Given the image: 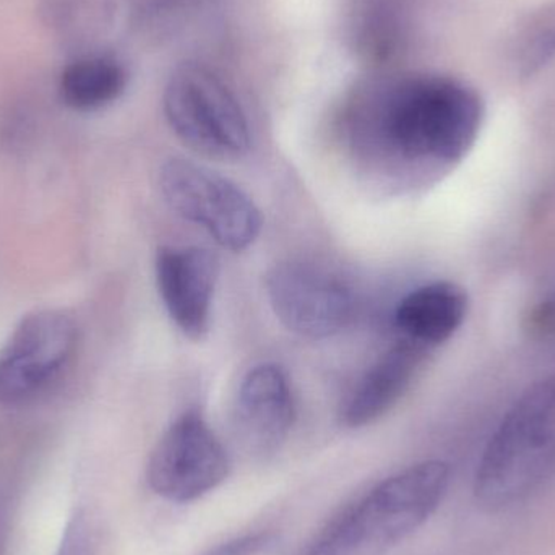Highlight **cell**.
<instances>
[{
	"label": "cell",
	"instance_id": "7a4b0ae2",
	"mask_svg": "<svg viewBox=\"0 0 555 555\" xmlns=\"http://www.w3.org/2000/svg\"><path fill=\"white\" fill-rule=\"evenodd\" d=\"M555 473V374L512 404L479 460L475 499L488 512L528 501Z\"/></svg>",
	"mask_w": 555,
	"mask_h": 555
},
{
	"label": "cell",
	"instance_id": "9c48e42d",
	"mask_svg": "<svg viewBox=\"0 0 555 555\" xmlns=\"http://www.w3.org/2000/svg\"><path fill=\"white\" fill-rule=\"evenodd\" d=\"M156 283L169 319L191 339L210 330L220 263L201 247H162L156 254Z\"/></svg>",
	"mask_w": 555,
	"mask_h": 555
},
{
	"label": "cell",
	"instance_id": "8fae6325",
	"mask_svg": "<svg viewBox=\"0 0 555 555\" xmlns=\"http://www.w3.org/2000/svg\"><path fill=\"white\" fill-rule=\"evenodd\" d=\"M426 351L403 339V345L382 356L343 403L341 423L356 429L380 420L406 393Z\"/></svg>",
	"mask_w": 555,
	"mask_h": 555
},
{
	"label": "cell",
	"instance_id": "ba28073f",
	"mask_svg": "<svg viewBox=\"0 0 555 555\" xmlns=\"http://www.w3.org/2000/svg\"><path fill=\"white\" fill-rule=\"evenodd\" d=\"M266 286L278 320L304 338H328L351 322L354 312L351 291L319 267L280 263L270 270Z\"/></svg>",
	"mask_w": 555,
	"mask_h": 555
},
{
	"label": "cell",
	"instance_id": "30bf717a",
	"mask_svg": "<svg viewBox=\"0 0 555 555\" xmlns=\"http://www.w3.org/2000/svg\"><path fill=\"white\" fill-rule=\"evenodd\" d=\"M236 423L241 437L254 452L272 453L280 449L294 423L293 390L283 367L266 362L243 378Z\"/></svg>",
	"mask_w": 555,
	"mask_h": 555
},
{
	"label": "cell",
	"instance_id": "277c9868",
	"mask_svg": "<svg viewBox=\"0 0 555 555\" xmlns=\"http://www.w3.org/2000/svg\"><path fill=\"white\" fill-rule=\"evenodd\" d=\"M165 114L176 135L208 158L234 162L250 149L246 114L210 68L184 64L165 91Z\"/></svg>",
	"mask_w": 555,
	"mask_h": 555
},
{
	"label": "cell",
	"instance_id": "6da1fadb",
	"mask_svg": "<svg viewBox=\"0 0 555 555\" xmlns=\"http://www.w3.org/2000/svg\"><path fill=\"white\" fill-rule=\"evenodd\" d=\"M481 98L468 85L440 75L377 81L356 94L346 130L356 155L390 176H434L459 165L478 140Z\"/></svg>",
	"mask_w": 555,
	"mask_h": 555
},
{
	"label": "cell",
	"instance_id": "9a60e30c",
	"mask_svg": "<svg viewBox=\"0 0 555 555\" xmlns=\"http://www.w3.org/2000/svg\"><path fill=\"white\" fill-rule=\"evenodd\" d=\"M537 325L543 332H555V296L550 302L541 306L537 317Z\"/></svg>",
	"mask_w": 555,
	"mask_h": 555
},
{
	"label": "cell",
	"instance_id": "5b68a950",
	"mask_svg": "<svg viewBox=\"0 0 555 555\" xmlns=\"http://www.w3.org/2000/svg\"><path fill=\"white\" fill-rule=\"evenodd\" d=\"M159 185L172 211L204 228L224 249L246 250L262 231V214L253 198L205 166L169 159L162 168Z\"/></svg>",
	"mask_w": 555,
	"mask_h": 555
},
{
	"label": "cell",
	"instance_id": "4fadbf2b",
	"mask_svg": "<svg viewBox=\"0 0 555 555\" xmlns=\"http://www.w3.org/2000/svg\"><path fill=\"white\" fill-rule=\"evenodd\" d=\"M122 62L111 55H85L62 72L59 96L65 106L80 113L103 109L119 100L127 87Z\"/></svg>",
	"mask_w": 555,
	"mask_h": 555
},
{
	"label": "cell",
	"instance_id": "5bb4252c",
	"mask_svg": "<svg viewBox=\"0 0 555 555\" xmlns=\"http://www.w3.org/2000/svg\"><path fill=\"white\" fill-rule=\"evenodd\" d=\"M267 541H269V537H249L244 538V540L234 541V543L227 544V546L220 547V550L215 551L211 555H253L259 553L262 547L267 546Z\"/></svg>",
	"mask_w": 555,
	"mask_h": 555
},
{
	"label": "cell",
	"instance_id": "3957f363",
	"mask_svg": "<svg viewBox=\"0 0 555 555\" xmlns=\"http://www.w3.org/2000/svg\"><path fill=\"white\" fill-rule=\"evenodd\" d=\"M450 466L440 460L417 463L375 486L322 534L309 555H385L442 504Z\"/></svg>",
	"mask_w": 555,
	"mask_h": 555
},
{
	"label": "cell",
	"instance_id": "8992f818",
	"mask_svg": "<svg viewBox=\"0 0 555 555\" xmlns=\"http://www.w3.org/2000/svg\"><path fill=\"white\" fill-rule=\"evenodd\" d=\"M230 473L227 450L197 411H189L163 434L150 456V488L178 504L197 501Z\"/></svg>",
	"mask_w": 555,
	"mask_h": 555
},
{
	"label": "cell",
	"instance_id": "7c38bea8",
	"mask_svg": "<svg viewBox=\"0 0 555 555\" xmlns=\"http://www.w3.org/2000/svg\"><path fill=\"white\" fill-rule=\"evenodd\" d=\"M468 294L459 284L436 281L416 287L395 310V325L404 341L430 349L449 341L468 315Z\"/></svg>",
	"mask_w": 555,
	"mask_h": 555
},
{
	"label": "cell",
	"instance_id": "52a82bcc",
	"mask_svg": "<svg viewBox=\"0 0 555 555\" xmlns=\"http://www.w3.org/2000/svg\"><path fill=\"white\" fill-rule=\"evenodd\" d=\"M75 346L77 326L64 313L41 310L25 317L0 351V403L22 404L42 393Z\"/></svg>",
	"mask_w": 555,
	"mask_h": 555
}]
</instances>
